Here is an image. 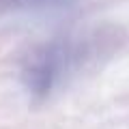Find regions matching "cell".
Wrapping results in <instances>:
<instances>
[{
  "instance_id": "cell-1",
  "label": "cell",
  "mask_w": 129,
  "mask_h": 129,
  "mask_svg": "<svg viewBox=\"0 0 129 129\" xmlns=\"http://www.w3.org/2000/svg\"><path fill=\"white\" fill-rule=\"evenodd\" d=\"M127 45V35L116 26H92L45 39L22 58L19 78L35 101H45L84 73L99 69Z\"/></svg>"
},
{
  "instance_id": "cell-2",
  "label": "cell",
  "mask_w": 129,
  "mask_h": 129,
  "mask_svg": "<svg viewBox=\"0 0 129 129\" xmlns=\"http://www.w3.org/2000/svg\"><path fill=\"white\" fill-rule=\"evenodd\" d=\"M73 0H0V15L26 13V11H50L69 7Z\"/></svg>"
}]
</instances>
